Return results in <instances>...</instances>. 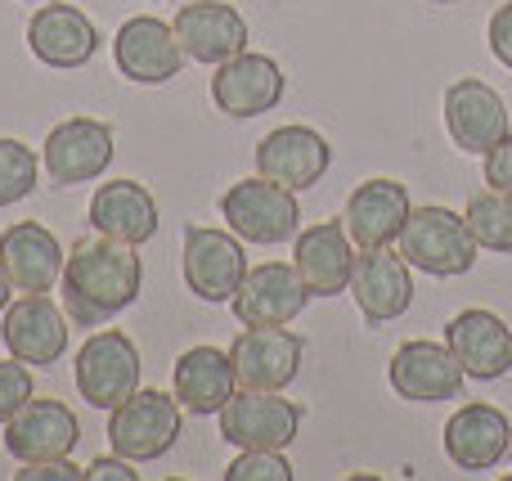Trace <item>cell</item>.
<instances>
[{"label":"cell","mask_w":512,"mask_h":481,"mask_svg":"<svg viewBox=\"0 0 512 481\" xmlns=\"http://www.w3.org/2000/svg\"><path fill=\"white\" fill-rule=\"evenodd\" d=\"M140 284H144V261L131 243H117L108 234L81 239L72 243L59 275L63 311L81 329H99V324H108L113 315L131 311L140 302Z\"/></svg>","instance_id":"1"},{"label":"cell","mask_w":512,"mask_h":481,"mask_svg":"<svg viewBox=\"0 0 512 481\" xmlns=\"http://www.w3.org/2000/svg\"><path fill=\"white\" fill-rule=\"evenodd\" d=\"M396 243H400V257L432 279L468 275L477 266V239H472L468 221L459 212H450V207H418V212H409Z\"/></svg>","instance_id":"2"},{"label":"cell","mask_w":512,"mask_h":481,"mask_svg":"<svg viewBox=\"0 0 512 481\" xmlns=\"http://www.w3.org/2000/svg\"><path fill=\"white\" fill-rule=\"evenodd\" d=\"M180 441V401L167 392H131L108 410V446L131 464H153Z\"/></svg>","instance_id":"3"},{"label":"cell","mask_w":512,"mask_h":481,"mask_svg":"<svg viewBox=\"0 0 512 481\" xmlns=\"http://www.w3.org/2000/svg\"><path fill=\"white\" fill-rule=\"evenodd\" d=\"M72 383H77L81 401L95 405V410H117L131 392H140V347L131 342V333H90V342L77 351Z\"/></svg>","instance_id":"4"},{"label":"cell","mask_w":512,"mask_h":481,"mask_svg":"<svg viewBox=\"0 0 512 481\" xmlns=\"http://www.w3.org/2000/svg\"><path fill=\"white\" fill-rule=\"evenodd\" d=\"M221 216L243 243H261V248H274V243L292 239L301 225V207L297 194L279 180H239L221 194Z\"/></svg>","instance_id":"5"},{"label":"cell","mask_w":512,"mask_h":481,"mask_svg":"<svg viewBox=\"0 0 512 481\" xmlns=\"http://www.w3.org/2000/svg\"><path fill=\"white\" fill-rule=\"evenodd\" d=\"M216 419H221V437L234 450H288L297 441L306 410L297 401H283L279 392L239 387Z\"/></svg>","instance_id":"6"},{"label":"cell","mask_w":512,"mask_h":481,"mask_svg":"<svg viewBox=\"0 0 512 481\" xmlns=\"http://www.w3.org/2000/svg\"><path fill=\"white\" fill-rule=\"evenodd\" d=\"M185 284L203 302H234L239 284L248 279V252L234 230H212V225H189L185 230Z\"/></svg>","instance_id":"7"},{"label":"cell","mask_w":512,"mask_h":481,"mask_svg":"<svg viewBox=\"0 0 512 481\" xmlns=\"http://www.w3.org/2000/svg\"><path fill=\"white\" fill-rule=\"evenodd\" d=\"M113 59H117V72L126 81H135V86H162V81L180 77L189 54L180 50L176 27H167L153 14H135L117 27Z\"/></svg>","instance_id":"8"},{"label":"cell","mask_w":512,"mask_h":481,"mask_svg":"<svg viewBox=\"0 0 512 481\" xmlns=\"http://www.w3.org/2000/svg\"><path fill=\"white\" fill-rule=\"evenodd\" d=\"M234 360V378L239 387H256V392H283L292 378L301 374V360H306V338L283 324L270 329H243L230 347Z\"/></svg>","instance_id":"9"},{"label":"cell","mask_w":512,"mask_h":481,"mask_svg":"<svg viewBox=\"0 0 512 481\" xmlns=\"http://www.w3.org/2000/svg\"><path fill=\"white\" fill-rule=\"evenodd\" d=\"M409 261L391 248H360L351 270V297L360 306V315L382 329V324L400 320L414 306V275Z\"/></svg>","instance_id":"10"},{"label":"cell","mask_w":512,"mask_h":481,"mask_svg":"<svg viewBox=\"0 0 512 481\" xmlns=\"http://www.w3.org/2000/svg\"><path fill=\"white\" fill-rule=\"evenodd\" d=\"M391 392L400 401H414V405H441V401H459L463 392V365L454 360V351L445 342H405V347L391 356Z\"/></svg>","instance_id":"11"},{"label":"cell","mask_w":512,"mask_h":481,"mask_svg":"<svg viewBox=\"0 0 512 481\" xmlns=\"http://www.w3.org/2000/svg\"><path fill=\"white\" fill-rule=\"evenodd\" d=\"M310 288L297 266L288 261H265V266L248 270V279L234 293V320L243 329H270V324H288L306 311Z\"/></svg>","instance_id":"12"},{"label":"cell","mask_w":512,"mask_h":481,"mask_svg":"<svg viewBox=\"0 0 512 481\" xmlns=\"http://www.w3.org/2000/svg\"><path fill=\"white\" fill-rule=\"evenodd\" d=\"M41 162L54 185H86V180L104 176L113 162V126L95 122V117H68L45 135Z\"/></svg>","instance_id":"13"},{"label":"cell","mask_w":512,"mask_h":481,"mask_svg":"<svg viewBox=\"0 0 512 481\" xmlns=\"http://www.w3.org/2000/svg\"><path fill=\"white\" fill-rule=\"evenodd\" d=\"M0 342L23 365H59L68 351V311H59L45 293H23L5 306Z\"/></svg>","instance_id":"14"},{"label":"cell","mask_w":512,"mask_h":481,"mask_svg":"<svg viewBox=\"0 0 512 481\" xmlns=\"http://www.w3.org/2000/svg\"><path fill=\"white\" fill-rule=\"evenodd\" d=\"M445 131H450L454 149L486 158L508 135L504 95H499L495 86H486L481 77H459L445 90Z\"/></svg>","instance_id":"15"},{"label":"cell","mask_w":512,"mask_h":481,"mask_svg":"<svg viewBox=\"0 0 512 481\" xmlns=\"http://www.w3.org/2000/svg\"><path fill=\"white\" fill-rule=\"evenodd\" d=\"M333 167V149L319 131L292 122V126H274L270 135H261L256 144V176L279 180L288 189H310L328 176Z\"/></svg>","instance_id":"16"},{"label":"cell","mask_w":512,"mask_h":481,"mask_svg":"<svg viewBox=\"0 0 512 481\" xmlns=\"http://www.w3.org/2000/svg\"><path fill=\"white\" fill-rule=\"evenodd\" d=\"M445 347L463 365V374L477 383H495L512 374V329L486 306H468L445 324Z\"/></svg>","instance_id":"17"},{"label":"cell","mask_w":512,"mask_h":481,"mask_svg":"<svg viewBox=\"0 0 512 481\" xmlns=\"http://www.w3.org/2000/svg\"><path fill=\"white\" fill-rule=\"evenodd\" d=\"M283 90H288V77H283V68L270 59V54L243 50V54H234V59L216 63L212 99L225 117L270 113V108L283 99Z\"/></svg>","instance_id":"18"},{"label":"cell","mask_w":512,"mask_h":481,"mask_svg":"<svg viewBox=\"0 0 512 481\" xmlns=\"http://www.w3.org/2000/svg\"><path fill=\"white\" fill-rule=\"evenodd\" d=\"M81 441L77 414L63 401H27L5 423V450L18 464H45V459H68Z\"/></svg>","instance_id":"19"},{"label":"cell","mask_w":512,"mask_h":481,"mask_svg":"<svg viewBox=\"0 0 512 481\" xmlns=\"http://www.w3.org/2000/svg\"><path fill=\"white\" fill-rule=\"evenodd\" d=\"M171 27H176L180 50L194 63H207V68H216V63L248 50V23H243V14L234 5H225V0L180 5Z\"/></svg>","instance_id":"20"},{"label":"cell","mask_w":512,"mask_h":481,"mask_svg":"<svg viewBox=\"0 0 512 481\" xmlns=\"http://www.w3.org/2000/svg\"><path fill=\"white\" fill-rule=\"evenodd\" d=\"M27 50L45 63V68H86L90 59L99 54V32L77 5H54L45 0L41 9L27 23Z\"/></svg>","instance_id":"21"},{"label":"cell","mask_w":512,"mask_h":481,"mask_svg":"<svg viewBox=\"0 0 512 481\" xmlns=\"http://www.w3.org/2000/svg\"><path fill=\"white\" fill-rule=\"evenodd\" d=\"M355 239L346 221H319L306 234H297L292 248V266L301 270L310 297H342L351 293V270H355Z\"/></svg>","instance_id":"22"},{"label":"cell","mask_w":512,"mask_h":481,"mask_svg":"<svg viewBox=\"0 0 512 481\" xmlns=\"http://www.w3.org/2000/svg\"><path fill=\"white\" fill-rule=\"evenodd\" d=\"M512 446V423L504 410L486 401H472L463 410H454V419L445 423V455L463 473H490L499 459H508Z\"/></svg>","instance_id":"23"},{"label":"cell","mask_w":512,"mask_h":481,"mask_svg":"<svg viewBox=\"0 0 512 481\" xmlns=\"http://www.w3.org/2000/svg\"><path fill=\"white\" fill-rule=\"evenodd\" d=\"M409 212H414L409 189L400 185V180L373 176V180H360L355 194L346 198L342 221H346V230H351V239L360 243V248H391V243L400 239V230H405Z\"/></svg>","instance_id":"24"},{"label":"cell","mask_w":512,"mask_h":481,"mask_svg":"<svg viewBox=\"0 0 512 481\" xmlns=\"http://www.w3.org/2000/svg\"><path fill=\"white\" fill-rule=\"evenodd\" d=\"M63 261L68 252L41 221H18L0 234V266L9 270L18 293H50L63 275Z\"/></svg>","instance_id":"25"},{"label":"cell","mask_w":512,"mask_h":481,"mask_svg":"<svg viewBox=\"0 0 512 481\" xmlns=\"http://www.w3.org/2000/svg\"><path fill=\"white\" fill-rule=\"evenodd\" d=\"M90 225H95L99 234H108V239L140 248L162 225L158 198H153L140 180H108V185H99L95 198H90Z\"/></svg>","instance_id":"26"},{"label":"cell","mask_w":512,"mask_h":481,"mask_svg":"<svg viewBox=\"0 0 512 481\" xmlns=\"http://www.w3.org/2000/svg\"><path fill=\"white\" fill-rule=\"evenodd\" d=\"M234 392H239L234 360L221 347H189L171 369V396L189 414H221Z\"/></svg>","instance_id":"27"},{"label":"cell","mask_w":512,"mask_h":481,"mask_svg":"<svg viewBox=\"0 0 512 481\" xmlns=\"http://www.w3.org/2000/svg\"><path fill=\"white\" fill-rule=\"evenodd\" d=\"M463 221H468L477 248H486V252H512V194H504V189L472 194L468 207H463Z\"/></svg>","instance_id":"28"},{"label":"cell","mask_w":512,"mask_h":481,"mask_svg":"<svg viewBox=\"0 0 512 481\" xmlns=\"http://www.w3.org/2000/svg\"><path fill=\"white\" fill-rule=\"evenodd\" d=\"M36 171H41L36 153L27 149L23 140L0 135V207L23 203V198L36 189Z\"/></svg>","instance_id":"29"},{"label":"cell","mask_w":512,"mask_h":481,"mask_svg":"<svg viewBox=\"0 0 512 481\" xmlns=\"http://www.w3.org/2000/svg\"><path fill=\"white\" fill-rule=\"evenodd\" d=\"M225 481H292V464L283 459V450H239Z\"/></svg>","instance_id":"30"},{"label":"cell","mask_w":512,"mask_h":481,"mask_svg":"<svg viewBox=\"0 0 512 481\" xmlns=\"http://www.w3.org/2000/svg\"><path fill=\"white\" fill-rule=\"evenodd\" d=\"M27 401H32V374H27V365L14 356L0 360V428H5Z\"/></svg>","instance_id":"31"},{"label":"cell","mask_w":512,"mask_h":481,"mask_svg":"<svg viewBox=\"0 0 512 481\" xmlns=\"http://www.w3.org/2000/svg\"><path fill=\"white\" fill-rule=\"evenodd\" d=\"M486 41H490V54L512 72V0L490 14V27H486Z\"/></svg>","instance_id":"32"},{"label":"cell","mask_w":512,"mask_h":481,"mask_svg":"<svg viewBox=\"0 0 512 481\" xmlns=\"http://www.w3.org/2000/svg\"><path fill=\"white\" fill-rule=\"evenodd\" d=\"M486 185H490V189H504V194H512V131L495 144V149L486 153Z\"/></svg>","instance_id":"33"},{"label":"cell","mask_w":512,"mask_h":481,"mask_svg":"<svg viewBox=\"0 0 512 481\" xmlns=\"http://www.w3.org/2000/svg\"><path fill=\"white\" fill-rule=\"evenodd\" d=\"M18 481H86V468H77L72 459H45V464H23Z\"/></svg>","instance_id":"34"},{"label":"cell","mask_w":512,"mask_h":481,"mask_svg":"<svg viewBox=\"0 0 512 481\" xmlns=\"http://www.w3.org/2000/svg\"><path fill=\"white\" fill-rule=\"evenodd\" d=\"M140 473H135V464L131 459H122V455H99L95 464L86 468V481H135Z\"/></svg>","instance_id":"35"},{"label":"cell","mask_w":512,"mask_h":481,"mask_svg":"<svg viewBox=\"0 0 512 481\" xmlns=\"http://www.w3.org/2000/svg\"><path fill=\"white\" fill-rule=\"evenodd\" d=\"M9 293H14V279H9V270L0 266V315H5V306H9Z\"/></svg>","instance_id":"36"},{"label":"cell","mask_w":512,"mask_h":481,"mask_svg":"<svg viewBox=\"0 0 512 481\" xmlns=\"http://www.w3.org/2000/svg\"><path fill=\"white\" fill-rule=\"evenodd\" d=\"M432 5H459V0H432Z\"/></svg>","instance_id":"37"},{"label":"cell","mask_w":512,"mask_h":481,"mask_svg":"<svg viewBox=\"0 0 512 481\" xmlns=\"http://www.w3.org/2000/svg\"><path fill=\"white\" fill-rule=\"evenodd\" d=\"M27 5H45V0H27Z\"/></svg>","instance_id":"38"},{"label":"cell","mask_w":512,"mask_h":481,"mask_svg":"<svg viewBox=\"0 0 512 481\" xmlns=\"http://www.w3.org/2000/svg\"><path fill=\"white\" fill-rule=\"evenodd\" d=\"M508 459H512V446H508Z\"/></svg>","instance_id":"39"}]
</instances>
